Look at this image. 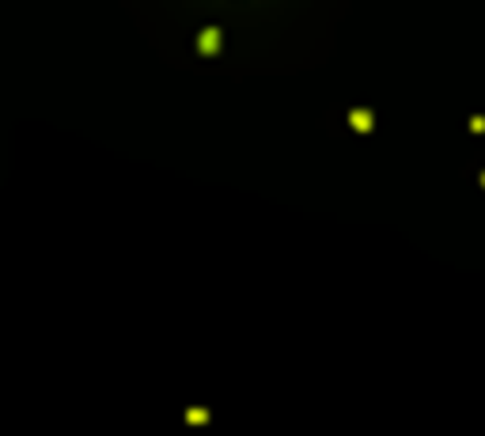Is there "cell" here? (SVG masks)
<instances>
[]
</instances>
